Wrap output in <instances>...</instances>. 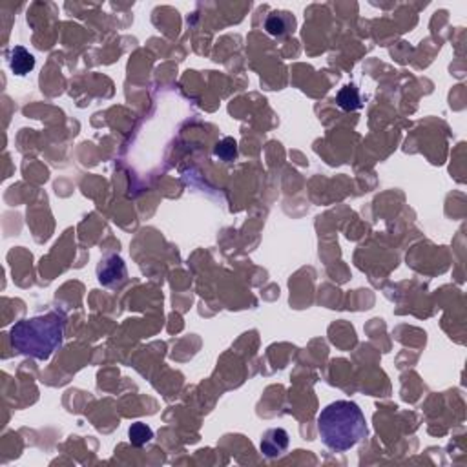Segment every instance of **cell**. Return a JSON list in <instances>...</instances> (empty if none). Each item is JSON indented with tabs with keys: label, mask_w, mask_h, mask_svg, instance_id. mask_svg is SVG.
I'll list each match as a JSON object with an SVG mask.
<instances>
[{
	"label": "cell",
	"mask_w": 467,
	"mask_h": 467,
	"mask_svg": "<svg viewBox=\"0 0 467 467\" xmlns=\"http://www.w3.org/2000/svg\"><path fill=\"white\" fill-rule=\"evenodd\" d=\"M289 433L281 427L278 429H269L263 438H261V453L267 456V458H278L289 449Z\"/></svg>",
	"instance_id": "277c9868"
},
{
	"label": "cell",
	"mask_w": 467,
	"mask_h": 467,
	"mask_svg": "<svg viewBox=\"0 0 467 467\" xmlns=\"http://www.w3.org/2000/svg\"><path fill=\"white\" fill-rule=\"evenodd\" d=\"M318 433L328 449L349 451L367 436L365 417L354 402H333L318 417Z\"/></svg>",
	"instance_id": "7a4b0ae2"
},
{
	"label": "cell",
	"mask_w": 467,
	"mask_h": 467,
	"mask_svg": "<svg viewBox=\"0 0 467 467\" xmlns=\"http://www.w3.org/2000/svg\"><path fill=\"white\" fill-rule=\"evenodd\" d=\"M9 68L15 75H26L35 68V57L22 46H15L9 51Z\"/></svg>",
	"instance_id": "8992f818"
},
{
	"label": "cell",
	"mask_w": 467,
	"mask_h": 467,
	"mask_svg": "<svg viewBox=\"0 0 467 467\" xmlns=\"http://www.w3.org/2000/svg\"><path fill=\"white\" fill-rule=\"evenodd\" d=\"M214 154L219 157V159L225 161V163H230V161H234L237 157L236 139H232V137H225V139H221L218 144H215Z\"/></svg>",
	"instance_id": "9c48e42d"
},
{
	"label": "cell",
	"mask_w": 467,
	"mask_h": 467,
	"mask_svg": "<svg viewBox=\"0 0 467 467\" xmlns=\"http://www.w3.org/2000/svg\"><path fill=\"white\" fill-rule=\"evenodd\" d=\"M296 18L292 17L291 13L286 11H272L265 21V30L267 33L272 37H283L294 31Z\"/></svg>",
	"instance_id": "5b68a950"
},
{
	"label": "cell",
	"mask_w": 467,
	"mask_h": 467,
	"mask_svg": "<svg viewBox=\"0 0 467 467\" xmlns=\"http://www.w3.org/2000/svg\"><path fill=\"white\" fill-rule=\"evenodd\" d=\"M66 318L59 312L33 316L17 321L9 331L11 345L35 360H48L63 345Z\"/></svg>",
	"instance_id": "6da1fadb"
},
{
	"label": "cell",
	"mask_w": 467,
	"mask_h": 467,
	"mask_svg": "<svg viewBox=\"0 0 467 467\" xmlns=\"http://www.w3.org/2000/svg\"><path fill=\"white\" fill-rule=\"evenodd\" d=\"M128 436H130L131 446L143 447L154 438V431L146 424H143V422H135V424H131L130 431H128Z\"/></svg>",
	"instance_id": "ba28073f"
},
{
	"label": "cell",
	"mask_w": 467,
	"mask_h": 467,
	"mask_svg": "<svg viewBox=\"0 0 467 467\" xmlns=\"http://www.w3.org/2000/svg\"><path fill=\"white\" fill-rule=\"evenodd\" d=\"M99 281L104 286H121L127 281V267L119 256H109L97 270Z\"/></svg>",
	"instance_id": "3957f363"
},
{
	"label": "cell",
	"mask_w": 467,
	"mask_h": 467,
	"mask_svg": "<svg viewBox=\"0 0 467 467\" xmlns=\"http://www.w3.org/2000/svg\"><path fill=\"white\" fill-rule=\"evenodd\" d=\"M336 101H338V106H340L341 109H345V112H354V109L362 108V99H360V93L353 85L343 86V88L338 92Z\"/></svg>",
	"instance_id": "52a82bcc"
}]
</instances>
